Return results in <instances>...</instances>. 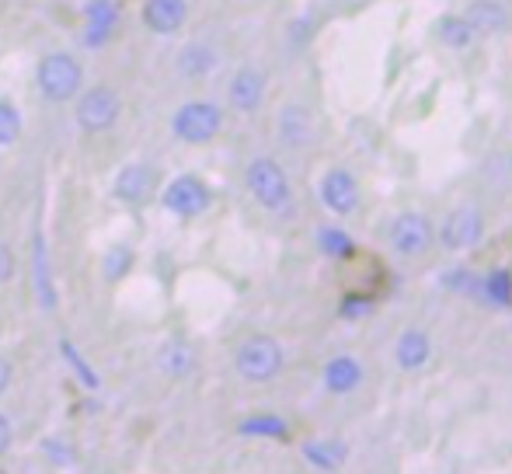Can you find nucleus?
<instances>
[{
	"label": "nucleus",
	"mask_w": 512,
	"mask_h": 474,
	"mask_svg": "<svg viewBox=\"0 0 512 474\" xmlns=\"http://www.w3.org/2000/svg\"><path fill=\"white\" fill-rule=\"evenodd\" d=\"M35 88L46 102L67 105L84 91V67L74 53L67 49H53V53L39 56L35 63Z\"/></svg>",
	"instance_id": "2"
},
{
	"label": "nucleus",
	"mask_w": 512,
	"mask_h": 474,
	"mask_svg": "<svg viewBox=\"0 0 512 474\" xmlns=\"http://www.w3.org/2000/svg\"><path fill=\"white\" fill-rule=\"evenodd\" d=\"M373 311V297H345L342 304V318H363Z\"/></svg>",
	"instance_id": "31"
},
{
	"label": "nucleus",
	"mask_w": 512,
	"mask_h": 474,
	"mask_svg": "<svg viewBox=\"0 0 512 474\" xmlns=\"http://www.w3.org/2000/svg\"><path fill=\"white\" fill-rule=\"evenodd\" d=\"M189 21V0H143L140 7V25L150 35H178Z\"/></svg>",
	"instance_id": "12"
},
{
	"label": "nucleus",
	"mask_w": 512,
	"mask_h": 474,
	"mask_svg": "<svg viewBox=\"0 0 512 474\" xmlns=\"http://www.w3.org/2000/svg\"><path fill=\"white\" fill-rule=\"evenodd\" d=\"M32 293L39 300L42 311H56V283H53V265H49L46 234L35 231L32 237Z\"/></svg>",
	"instance_id": "16"
},
{
	"label": "nucleus",
	"mask_w": 512,
	"mask_h": 474,
	"mask_svg": "<svg viewBox=\"0 0 512 474\" xmlns=\"http://www.w3.org/2000/svg\"><path fill=\"white\" fill-rule=\"evenodd\" d=\"M436 42L453 49V53H464V49H471L474 42H478V35L471 32L464 14H443V18L436 21Z\"/></svg>",
	"instance_id": "21"
},
{
	"label": "nucleus",
	"mask_w": 512,
	"mask_h": 474,
	"mask_svg": "<svg viewBox=\"0 0 512 474\" xmlns=\"http://www.w3.org/2000/svg\"><path fill=\"white\" fill-rule=\"evenodd\" d=\"M223 109L209 98H192V102H182L171 116V133H175L178 143H189V147H206L216 136L223 133Z\"/></svg>",
	"instance_id": "3"
},
{
	"label": "nucleus",
	"mask_w": 512,
	"mask_h": 474,
	"mask_svg": "<svg viewBox=\"0 0 512 474\" xmlns=\"http://www.w3.org/2000/svg\"><path fill=\"white\" fill-rule=\"evenodd\" d=\"M436 241H439V248L453 251V255L478 248V244L485 241V213H481L474 203L453 206V210L446 213L443 220H439Z\"/></svg>",
	"instance_id": "6"
},
{
	"label": "nucleus",
	"mask_w": 512,
	"mask_h": 474,
	"mask_svg": "<svg viewBox=\"0 0 512 474\" xmlns=\"http://www.w3.org/2000/svg\"><path fill=\"white\" fill-rule=\"evenodd\" d=\"M363 380H366V366L363 359L352 353H335L321 366V387L331 398H349V394H356L363 387Z\"/></svg>",
	"instance_id": "11"
},
{
	"label": "nucleus",
	"mask_w": 512,
	"mask_h": 474,
	"mask_svg": "<svg viewBox=\"0 0 512 474\" xmlns=\"http://www.w3.org/2000/svg\"><path fill=\"white\" fill-rule=\"evenodd\" d=\"M21 136V112L14 102L0 98V147H11L14 140Z\"/></svg>",
	"instance_id": "26"
},
{
	"label": "nucleus",
	"mask_w": 512,
	"mask_h": 474,
	"mask_svg": "<svg viewBox=\"0 0 512 474\" xmlns=\"http://www.w3.org/2000/svg\"><path fill=\"white\" fill-rule=\"evenodd\" d=\"M276 136L286 150H304L314 140V116L304 102H286L276 116Z\"/></svg>",
	"instance_id": "13"
},
{
	"label": "nucleus",
	"mask_w": 512,
	"mask_h": 474,
	"mask_svg": "<svg viewBox=\"0 0 512 474\" xmlns=\"http://www.w3.org/2000/svg\"><path fill=\"white\" fill-rule=\"evenodd\" d=\"M119 116H122V95L112 84H95V88L81 91L74 98V119L81 126V133L88 136L108 133L119 122Z\"/></svg>",
	"instance_id": "5"
},
{
	"label": "nucleus",
	"mask_w": 512,
	"mask_h": 474,
	"mask_svg": "<svg viewBox=\"0 0 512 474\" xmlns=\"http://www.w3.org/2000/svg\"><path fill=\"white\" fill-rule=\"evenodd\" d=\"M443 283L450 286V290H457V293H464V297H471V300H478V293H481V276H474L471 269L446 272Z\"/></svg>",
	"instance_id": "27"
},
{
	"label": "nucleus",
	"mask_w": 512,
	"mask_h": 474,
	"mask_svg": "<svg viewBox=\"0 0 512 474\" xmlns=\"http://www.w3.org/2000/svg\"><path fill=\"white\" fill-rule=\"evenodd\" d=\"M84 25H98V28H112L119 25V7L115 0H88L84 4Z\"/></svg>",
	"instance_id": "25"
},
{
	"label": "nucleus",
	"mask_w": 512,
	"mask_h": 474,
	"mask_svg": "<svg viewBox=\"0 0 512 474\" xmlns=\"http://www.w3.org/2000/svg\"><path fill=\"white\" fill-rule=\"evenodd\" d=\"M317 248H321L324 258H335V262H345V258L356 255V241H352V234L338 224L317 227Z\"/></svg>",
	"instance_id": "23"
},
{
	"label": "nucleus",
	"mask_w": 512,
	"mask_h": 474,
	"mask_svg": "<svg viewBox=\"0 0 512 474\" xmlns=\"http://www.w3.org/2000/svg\"><path fill=\"white\" fill-rule=\"evenodd\" d=\"M196 366H199V356L185 339H171V342H164V346L157 349V370H161L164 377L185 380V377H192V370H196Z\"/></svg>",
	"instance_id": "18"
},
{
	"label": "nucleus",
	"mask_w": 512,
	"mask_h": 474,
	"mask_svg": "<svg viewBox=\"0 0 512 474\" xmlns=\"http://www.w3.org/2000/svg\"><path fill=\"white\" fill-rule=\"evenodd\" d=\"M115 4H119V0H115Z\"/></svg>",
	"instance_id": "36"
},
{
	"label": "nucleus",
	"mask_w": 512,
	"mask_h": 474,
	"mask_svg": "<svg viewBox=\"0 0 512 474\" xmlns=\"http://www.w3.org/2000/svg\"><path fill=\"white\" fill-rule=\"evenodd\" d=\"M471 25V32L478 39H492V35H506L512 25V14L502 0H471V4L460 11Z\"/></svg>",
	"instance_id": "15"
},
{
	"label": "nucleus",
	"mask_w": 512,
	"mask_h": 474,
	"mask_svg": "<svg viewBox=\"0 0 512 474\" xmlns=\"http://www.w3.org/2000/svg\"><path fill=\"white\" fill-rule=\"evenodd\" d=\"M14 276V251L11 244H0V283H11Z\"/></svg>",
	"instance_id": "32"
},
{
	"label": "nucleus",
	"mask_w": 512,
	"mask_h": 474,
	"mask_svg": "<svg viewBox=\"0 0 512 474\" xmlns=\"http://www.w3.org/2000/svg\"><path fill=\"white\" fill-rule=\"evenodd\" d=\"M265 91H269L265 70L255 67V63H244V67H237L234 74H230L227 102H230V109L241 112V116H255L265 105Z\"/></svg>",
	"instance_id": "10"
},
{
	"label": "nucleus",
	"mask_w": 512,
	"mask_h": 474,
	"mask_svg": "<svg viewBox=\"0 0 512 474\" xmlns=\"http://www.w3.org/2000/svg\"><path fill=\"white\" fill-rule=\"evenodd\" d=\"M300 454H304V461L310 468L338 471L345 464V457H349V447H345L342 440H307L304 447H300Z\"/></svg>",
	"instance_id": "20"
},
{
	"label": "nucleus",
	"mask_w": 512,
	"mask_h": 474,
	"mask_svg": "<svg viewBox=\"0 0 512 474\" xmlns=\"http://www.w3.org/2000/svg\"><path fill=\"white\" fill-rule=\"evenodd\" d=\"M161 206L168 213L182 220H192V217H203V213L213 206V189L203 182L199 175H178L164 185L161 192Z\"/></svg>",
	"instance_id": "8"
},
{
	"label": "nucleus",
	"mask_w": 512,
	"mask_h": 474,
	"mask_svg": "<svg viewBox=\"0 0 512 474\" xmlns=\"http://www.w3.org/2000/svg\"><path fill=\"white\" fill-rule=\"evenodd\" d=\"M129 265H133V251H129L126 244H119V248H112V251H108V258H105V279H108V283L122 279Z\"/></svg>",
	"instance_id": "28"
},
{
	"label": "nucleus",
	"mask_w": 512,
	"mask_h": 474,
	"mask_svg": "<svg viewBox=\"0 0 512 474\" xmlns=\"http://www.w3.org/2000/svg\"><path fill=\"white\" fill-rule=\"evenodd\" d=\"M108 39H112V28H98V25L81 28V46L84 49H102Z\"/></svg>",
	"instance_id": "30"
},
{
	"label": "nucleus",
	"mask_w": 512,
	"mask_h": 474,
	"mask_svg": "<svg viewBox=\"0 0 512 474\" xmlns=\"http://www.w3.org/2000/svg\"><path fill=\"white\" fill-rule=\"evenodd\" d=\"M481 304L495 307V311H512V272L509 269H492L481 276Z\"/></svg>",
	"instance_id": "22"
},
{
	"label": "nucleus",
	"mask_w": 512,
	"mask_h": 474,
	"mask_svg": "<svg viewBox=\"0 0 512 474\" xmlns=\"http://www.w3.org/2000/svg\"><path fill=\"white\" fill-rule=\"evenodd\" d=\"M286 353L272 335H248L234 353V370L241 373L248 384H269L283 373Z\"/></svg>",
	"instance_id": "4"
},
{
	"label": "nucleus",
	"mask_w": 512,
	"mask_h": 474,
	"mask_svg": "<svg viewBox=\"0 0 512 474\" xmlns=\"http://www.w3.org/2000/svg\"><path fill=\"white\" fill-rule=\"evenodd\" d=\"M317 199L331 217H352L363 203V189L349 168H328L317 182Z\"/></svg>",
	"instance_id": "9"
},
{
	"label": "nucleus",
	"mask_w": 512,
	"mask_h": 474,
	"mask_svg": "<svg viewBox=\"0 0 512 474\" xmlns=\"http://www.w3.org/2000/svg\"><path fill=\"white\" fill-rule=\"evenodd\" d=\"M216 67H220V53H216L209 42H189L175 60V70L185 81H203Z\"/></svg>",
	"instance_id": "19"
},
{
	"label": "nucleus",
	"mask_w": 512,
	"mask_h": 474,
	"mask_svg": "<svg viewBox=\"0 0 512 474\" xmlns=\"http://www.w3.org/2000/svg\"><path fill=\"white\" fill-rule=\"evenodd\" d=\"M387 241H391V251L401 258H422L425 251L436 241V227L425 213L418 210H405L391 220V231H387Z\"/></svg>",
	"instance_id": "7"
},
{
	"label": "nucleus",
	"mask_w": 512,
	"mask_h": 474,
	"mask_svg": "<svg viewBox=\"0 0 512 474\" xmlns=\"http://www.w3.org/2000/svg\"><path fill=\"white\" fill-rule=\"evenodd\" d=\"M394 363L405 373H418L432 363V339L425 328H405L394 342Z\"/></svg>",
	"instance_id": "17"
},
{
	"label": "nucleus",
	"mask_w": 512,
	"mask_h": 474,
	"mask_svg": "<svg viewBox=\"0 0 512 474\" xmlns=\"http://www.w3.org/2000/svg\"><path fill=\"white\" fill-rule=\"evenodd\" d=\"M7 387H11V363H7V359L0 356V394H4Z\"/></svg>",
	"instance_id": "34"
},
{
	"label": "nucleus",
	"mask_w": 512,
	"mask_h": 474,
	"mask_svg": "<svg viewBox=\"0 0 512 474\" xmlns=\"http://www.w3.org/2000/svg\"><path fill=\"white\" fill-rule=\"evenodd\" d=\"M244 185H248L251 199H255L265 213L283 217V213L293 210V182L276 157H269V154L251 157L248 168H244Z\"/></svg>",
	"instance_id": "1"
},
{
	"label": "nucleus",
	"mask_w": 512,
	"mask_h": 474,
	"mask_svg": "<svg viewBox=\"0 0 512 474\" xmlns=\"http://www.w3.org/2000/svg\"><path fill=\"white\" fill-rule=\"evenodd\" d=\"M60 353L70 359V370H74L77 377L84 380V384L98 387V377H95V370H91V366L84 363V356H81V353H77V349H74V342H67V339H63V342H60Z\"/></svg>",
	"instance_id": "29"
},
{
	"label": "nucleus",
	"mask_w": 512,
	"mask_h": 474,
	"mask_svg": "<svg viewBox=\"0 0 512 474\" xmlns=\"http://www.w3.org/2000/svg\"><path fill=\"white\" fill-rule=\"evenodd\" d=\"M509 171H512V154H509Z\"/></svg>",
	"instance_id": "35"
},
{
	"label": "nucleus",
	"mask_w": 512,
	"mask_h": 474,
	"mask_svg": "<svg viewBox=\"0 0 512 474\" xmlns=\"http://www.w3.org/2000/svg\"><path fill=\"white\" fill-rule=\"evenodd\" d=\"M154 185H157V175L150 164H126V168L115 175L112 182V196L126 206H143L150 196H154Z\"/></svg>",
	"instance_id": "14"
},
{
	"label": "nucleus",
	"mask_w": 512,
	"mask_h": 474,
	"mask_svg": "<svg viewBox=\"0 0 512 474\" xmlns=\"http://www.w3.org/2000/svg\"><path fill=\"white\" fill-rule=\"evenodd\" d=\"M11 443H14V426H11V419L0 412V457L11 450Z\"/></svg>",
	"instance_id": "33"
},
{
	"label": "nucleus",
	"mask_w": 512,
	"mask_h": 474,
	"mask_svg": "<svg viewBox=\"0 0 512 474\" xmlns=\"http://www.w3.org/2000/svg\"><path fill=\"white\" fill-rule=\"evenodd\" d=\"M237 433H241V436H269V440H286V436H290V426H286V419H279V415H248V419L237 426Z\"/></svg>",
	"instance_id": "24"
}]
</instances>
